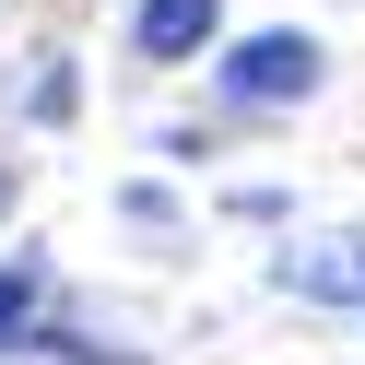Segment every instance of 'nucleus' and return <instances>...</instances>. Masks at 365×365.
<instances>
[{"label":"nucleus","mask_w":365,"mask_h":365,"mask_svg":"<svg viewBox=\"0 0 365 365\" xmlns=\"http://www.w3.org/2000/svg\"><path fill=\"white\" fill-rule=\"evenodd\" d=\"M283 294H307V307H365V236L283 247Z\"/></svg>","instance_id":"f03ea898"},{"label":"nucleus","mask_w":365,"mask_h":365,"mask_svg":"<svg viewBox=\"0 0 365 365\" xmlns=\"http://www.w3.org/2000/svg\"><path fill=\"white\" fill-rule=\"evenodd\" d=\"M307 83H318L307 36H247V48L224 59V95H247V106H283V95H307Z\"/></svg>","instance_id":"f257e3e1"},{"label":"nucleus","mask_w":365,"mask_h":365,"mask_svg":"<svg viewBox=\"0 0 365 365\" xmlns=\"http://www.w3.org/2000/svg\"><path fill=\"white\" fill-rule=\"evenodd\" d=\"M36 318V271H0V330H24Z\"/></svg>","instance_id":"20e7f679"},{"label":"nucleus","mask_w":365,"mask_h":365,"mask_svg":"<svg viewBox=\"0 0 365 365\" xmlns=\"http://www.w3.org/2000/svg\"><path fill=\"white\" fill-rule=\"evenodd\" d=\"M0 212H12V165H0Z\"/></svg>","instance_id":"39448f33"},{"label":"nucleus","mask_w":365,"mask_h":365,"mask_svg":"<svg viewBox=\"0 0 365 365\" xmlns=\"http://www.w3.org/2000/svg\"><path fill=\"white\" fill-rule=\"evenodd\" d=\"M212 24H224V0H142V59H189V48H212Z\"/></svg>","instance_id":"7ed1b4c3"}]
</instances>
